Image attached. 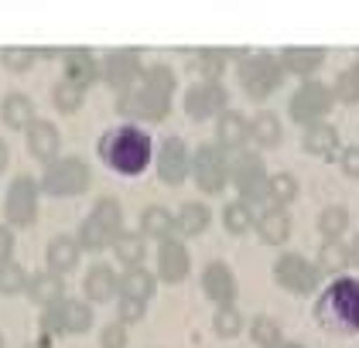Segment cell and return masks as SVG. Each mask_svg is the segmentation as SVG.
Returning a JSON list of instances; mask_svg holds the SVG:
<instances>
[{
	"instance_id": "51",
	"label": "cell",
	"mask_w": 359,
	"mask_h": 348,
	"mask_svg": "<svg viewBox=\"0 0 359 348\" xmlns=\"http://www.w3.org/2000/svg\"><path fill=\"white\" fill-rule=\"evenodd\" d=\"M277 348H304V345H298V342H287V345H284V342H280Z\"/></svg>"
},
{
	"instance_id": "28",
	"label": "cell",
	"mask_w": 359,
	"mask_h": 348,
	"mask_svg": "<svg viewBox=\"0 0 359 348\" xmlns=\"http://www.w3.org/2000/svg\"><path fill=\"white\" fill-rule=\"evenodd\" d=\"M322 62H325V48H284L280 52L284 72H294V76H311Z\"/></svg>"
},
{
	"instance_id": "12",
	"label": "cell",
	"mask_w": 359,
	"mask_h": 348,
	"mask_svg": "<svg viewBox=\"0 0 359 348\" xmlns=\"http://www.w3.org/2000/svg\"><path fill=\"white\" fill-rule=\"evenodd\" d=\"M110 89L116 92H127V89H134L140 85L144 79V62H140V52H130V48H123V52H110L107 55V62H103V72H100Z\"/></svg>"
},
{
	"instance_id": "7",
	"label": "cell",
	"mask_w": 359,
	"mask_h": 348,
	"mask_svg": "<svg viewBox=\"0 0 359 348\" xmlns=\"http://www.w3.org/2000/svg\"><path fill=\"white\" fill-rule=\"evenodd\" d=\"M332 106H335V92H332L329 85H322V82H304L302 89L291 96L287 113H291L294 123L311 127V123H322V120L329 116Z\"/></svg>"
},
{
	"instance_id": "24",
	"label": "cell",
	"mask_w": 359,
	"mask_h": 348,
	"mask_svg": "<svg viewBox=\"0 0 359 348\" xmlns=\"http://www.w3.org/2000/svg\"><path fill=\"white\" fill-rule=\"evenodd\" d=\"M58 321H62V335H86L93 328V307L86 300H62L55 304Z\"/></svg>"
},
{
	"instance_id": "39",
	"label": "cell",
	"mask_w": 359,
	"mask_h": 348,
	"mask_svg": "<svg viewBox=\"0 0 359 348\" xmlns=\"http://www.w3.org/2000/svg\"><path fill=\"white\" fill-rule=\"evenodd\" d=\"M250 338H253V345L257 348H277L280 345V328H277L274 318L260 314L257 321L250 324Z\"/></svg>"
},
{
	"instance_id": "4",
	"label": "cell",
	"mask_w": 359,
	"mask_h": 348,
	"mask_svg": "<svg viewBox=\"0 0 359 348\" xmlns=\"http://www.w3.org/2000/svg\"><path fill=\"white\" fill-rule=\"evenodd\" d=\"M236 76H240V85L250 99H267L284 79V65L274 55H247L240 62Z\"/></svg>"
},
{
	"instance_id": "6",
	"label": "cell",
	"mask_w": 359,
	"mask_h": 348,
	"mask_svg": "<svg viewBox=\"0 0 359 348\" xmlns=\"http://www.w3.org/2000/svg\"><path fill=\"white\" fill-rule=\"evenodd\" d=\"M229 178L240 188V202H247L250 209L267 202V171L264 158L253 151H236V158L229 161Z\"/></svg>"
},
{
	"instance_id": "34",
	"label": "cell",
	"mask_w": 359,
	"mask_h": 348,
	"mask_svg": "<svg viewBox=\"0 0 359 348\" xmlns=\"http://www.w3.org/2000/svg\"><path fill=\"white\" fill-rule=\"evenodd\" d=\"M253 209H250L247 202H229L226 209H222V225H226V232H233V236H243L253 229Z\"/></svg>"
},
{
	"instance_id": "26",
	"label": "cell",
	"mask_w": 359,
	"mask_h": 348,
	"mask_svg": "<svg viewBox=\"0 0 359 348\" xmlns=\"http://www.w3.org/2000/svg\"><path fill=\"white\" fill-rule=\"evenodd\" d=\"M302 144H304V151H308V154L332 161V154L339 151V130L329 127V123H311V127H304Z\"/></svg>"
},
{
	"instance_id": "8",
	"label": "cell",
	"mask_w": 359,
	"mask_h": 348,
	"mask_svg": "<svg viewBox=\"0 0 359 348\" xmlns=\"http://www.w3.org/2000/svg\"><path fill=\"white\" fill-rule=\"evenodd\" d=\"M192 174L195 185L202 188L205 195H219L226 181H229V158L219 144H202L192 158Z\"/></svg>"
},
{
	"instance_id": "49",
	"label": "cell",
	"mask_w": 359,
	"mask_h": 348,
	"mask_svg": "<svg viewBox=\"0 0 359 348\" xmlns=\"http://www.w3.org/2000/svg\"><path fill=\"white\" fill-rule=\"evenodd\" d=\"M349 263H353V267H359V236L349 242Z\"/></svg>"
},
{
	"instance_id": "45",
	"label": "cell",
	"mask_w": 359,
	"mask_h": 348,
	"mask_svg": "<svg viewBox=\"0 0 359 348\" xmlns=\"http://www.w3.org/2000/svg\"><path fill=\"white\" fill-rule=\"evenodd\" d=\"M116 321H120V324H137V321H144V300L120 294V300H116Z\"/></svg>"
},
{
	"instance_id": "53",
	"label": "cell",
	"mask_w": 359,
	"mask_h": 348,
	"mask_svg": "<svg viewBox=\"0 0 359 348\" xmlns=\"http://www.w3.org/2000/svg\"><path fill=\"white\" fill-rule=\"evenodd\" d=\"M0 348H4V338H0Z\"/></svg>"
},
{
	"instance_id": "36",
	"label": "cell",
	"mask_w": 359,
	"mask_h": 348,
	"mask_svg": "<svg viewBox=\"0 0 359 348\" xmlns=\"http://www.w3.org/2000/svg\"><path fill=\"white\" fill-rule=\"evenodd\" d=\"M144 85L147 89H154V92H161V96H175V85H178V76H175V69H168V65H151V69H144Z\"/></svg>"
},
{
	"instance_id": "32",
	"label": "cell",
	"mask_w": 359,
	"mask_h": 348,
	"mask_svg": "<svg viewBox=\"0 0 359 348\" xmlns=\"http://www.w3.org/2000/svg\"><path fill=\"white\" fill-rule=\"evenodd\" d=\"M113 253L127 270L140 267V260H144V232H120L116 242H113Z\"/></svg>"
},
{
	"instance_id": "21",
	"label": "cell",
	"mask_w": 359,
	"mask_h": 348,
	"mask_svg": "<svg viewBox=\"0 0 359 348\" xmlns=\"http://www.w3.org/2000/svg\"><path fill=\"white\" fill-rule=\"evenodd\" d=\"M216 137H219L222 151H243V144L250 140V120L243 113H233L226 109L216 123Z\"/></svg>"
},
{
	"instance_id": "13",
	"label": "cell",
	"mask_w": 359,
	"mask_h": 348,
	"mask_svg": "<svg viewBox=\"0 0 359 348\" xmlns=\"http://www.w3.org/2000/svg\"><path fill=\"white\" fill-rule=\"evenodd\" d=\"M192 174V154L182 137H168L158 147V178L165 185H182Z\"/></svg>"
},
{
	"instance_id": "1",
	"label": "cell",
	"mask_w": 359,
	"mask_h": 348,
	"mask_svg": "<svg viewBox=\"0 0 359 348\" xmlns=\"http://www.w3.org/2000/svg\"><path fill=\"white\" fill-rule=\"evenodd\" d=\"M96 151H100L103 164H107L110 171H116V174H123V178H137V174H144L147 164H151V158H154L151 137L144 134L140 127H134V123H123V127L107 130V134L100 137Z\"/></svg>"
},
{
	"instance_id": "52",
	"label": "cell",
	"mask_w": 359,
	"mask_h": 348,
	"mask_svg": "<svg viewBox=\"0 0 359 348\" xmlns=\"http://www.w3.org/2000/svg\"><path fill=\"white\" fill-rule=\"evenodd\" d=\"M28 348H45V345H41V342H38V345H28Z\"/></svg>"
},
{
	"instance_id": "2",
	"label": "cell",
	"mask_w": 359,
	"mask_h": 348,
	"mask_svg": "<svg viewBox=\"0 0 359 348\" xmlns=\"http://www.w3.org/2000/svg\"><path fill=\"white\" fill-rule=\"evenodd\" d=\"M315 321L332 335H359V280L339 277L322 291L315 304Z\"/></svg>"
},
{
	"instance_id": "42",
	"label": "cell",
	"mask_w": 359,
	"mask_h": 348,
	"mask_svg": "<svg viewBox=\"0 0 359 348\" xmlns=\"http://www.w3.org/2000/svg\"><path fill=\"white\" fill-rule=\"evenodd\" d=\"M212 328H216V335H219V338H236V335L243 331V314H240L233 304H226V307H219V311H216Z\"/></svg>"
},
{
	"instance_id": "19",
	"label": "cell",
	"mask_w": 359,
	"mask_h": 348,
	"mask_svg": "<svg viewBox=\"0 0 359 348\" xmlns=\"http://www.w3.org/2000/svg\"><path fill=\"white\" fill-rule=\"evenodd\" d=\"M83 291L93 304H107L113 297H120V277H116L110 267L96 263V267H89V273H86Z\"/></svg>"
},
{
	"instance_id": "43",
	"label": "cell",
	"mask_w": 359,
	"mask_h": 348,
	"mask_svg": "<svg viewBox=\"0 0 359 348\" xmlns=\"http://www.w3.org/2000/svg\"><path fill=\"white\" fill-rule=\"evenodd\" d=\"M28 273H25V267L21 263H4L0 267V294H21V291H28Z\"/></svg>"
},
{
	"instance_id": "30",
	"label": "cell",
	"mask_w": 359,
	"mask_h": 348,
	"mask_svg": "<svg viewBox=\"0 0 359 348\" xmlns=\"http://www.w3.org/2000/svg\"><path fill=\"white\" fill-rule=\"evenodd\" d=\"M154 277L147 273L144 267H130L123 277H120V294H127V297H137V300H151V294H154Z\"/></svg>"
},
{
	"instance_id": "33",
	"label": "cell",
	"mask_w": 359,
	"mask_h": 348,
	"mask_svg": "<svg viewBox=\"0 0 359 348\" xmlns=\"http://www.w3.org/2000/svg\"><path fill=\"white\" fill-rule=\"evenodd\" d=\"M318 273H339L349 267V246H342L339 239H325L318 249Z\"/></svg>"
},
{
	"instance_id": "25",
	"label": "cell",
	"mask_w": 359,
	"mask_h": 348,
	"mask_svg": "<svg viewBox=\"0 0 359 348\" xmlns=\"http://www.w3.org/2000/svg\"><path fill=\"white\" fill-rule=\"evenodd\" d=\"M0 120L11 127V130H28L34 123V103L25 92H11L4 103H0Z\"/></svg>"
},
{
	"instance_id": "5",
	"label": "cell",
	"mask_w": 359,
	"mask_h": 348,
	"mask_svg": "<svg viewBox=\"0 0 359 348\" xmlns=\"http://www.w3.org/2000/svg\"><path fill=\"white\" fill-rule=\"evenodd\" d=\"M89 188V167L79 158H58V161L45 164V174H41V191L52 195V198H72V195H83Z\"/></svg>"
},
{
	"instance_id": "10",
	"label": "cell",
	"mask_w": 359,
	"mask_h": 348,
	"mask_svg": "<svg viewBox=\"0 0 359 348\" xmlns=\"http://www.w3.org/2000/svg\"><path fill=\"white\" fill-rule=\"evenodd\" d=\"M116 109H120L123 116H130V120H147V123H154V120H165L168 113H171V99L161 96V92H154V89H147V85L140 82L134 89L120 92Z\"/></svg>"
},
{
	"instance_id": "38",
	"label": "cell",
	"mask_w": 359,
	"mask_h": 348,
	"mask_svg": "<svg viewBox=\"0 0 359 348\" xmlns=\"http://www.w3.org/2000/svg\"><path fill=\"white\" fill-rule=\"evenodd\" d=\"M267 198H271V205H287V202H294L298 198V181L291 178V174H274V178H267Z\"/></svg>"
},
{
	"instance_id": "29",
	"label": "cell",
	"mask_w": 359,
	"mask_h": 348,
	"mask_svg": "<svg viewBox=\"0 0 359 348\" xmlns=\"http://www.w3.org/2000/svg\"><path fill=\"white\" fill-rule=\"evenodd\" d=\"M140 232L151 236V239H168L175 232V215L161 209V205H151L140 212Z\"/></svg>"
},
{
	"instance_id": "18",
	"label": "cell",
	"mask_w": 359,
	"mask_h": 348,
	"mask_svg": "<svg viewBox=\"0 0 359 348\" xmlns=\"http://www.w3.org/2000/svg\"><path fill=\"white\" fill-rule=\"evenodd\" d=\"M62 65H65V79L76 82L79 89L86 85H93V82L100 79V62L93 58V55L86 52V48H72V52H62Z\"/></svg>"
},
{
	"instance_id": "22",
	"label": "cell",
	"mask_w": 359,
	"mask_h": 348,
	"mask_svg": "<svg viewBox=\"0 0 359 348\" xmlns=\"http://www.w3.org/2000/svg\"><path fill=\"white\" fill-rule=\"evenodd\" d=\"M28 297L38 304V307H55V304L65 300V284H62V277L52 273V270L34 273L28 280Z\"/></svg>"
},
{
	"instance_id": "15",
	"label": "cell",
	"mask_w": 359,
	"mask_h": 348,
	"mask_svg": "<svg viewBox=\"0 0 359 348\" xmlns=\"http://www.w3.org/2000/svg\"><path fill=\"white\" fill-rule=\"evenodd\" d=\"M189 249L178 239H165L158 249V280L165 284H182L189 277Z\"/></svg>"
},
{
	"instance_id": "9",
	"label": "cell",
	"mask_w": 359,
	"mask_h": 348,
	"mask_svg": "<svg viewBox=\"0 0 359 348\" xmlns=\"http://www.w3.org/2000/svg\"><path fill=\"white\" fill-rule=\"evenodd\" d=\"M38 188L41 185L34 178H28V174L11 181L7 198H4V215H7V222L14 229H28L31 222L38 218Z\"/></svg>"
},
{
	"instance_id": "20",
	"label": "cell",
	"mask_w": 359,
	"mask_h": 348,
	"mask_svg": "<svg viewBox=\"0 0 359 348\" xmlns=\"http://www.w3.org/2000/svg\"><path fill=\"white\" fill-rule=\"evenodd\" d=\"M257 232H260V239L267 246L287 242V236H291V215L284 212L280 205H267L264 212L257 215Z\"/></svg>"
},
{
	"instance_id": "50",
	"label": "cell",
	"mask_w": 359,
	"mask_h": 348,
	"mask_svg": "<svg viewBox=\"0 0 359 348\" xmlns=\"http://www.w3.org/2000/svg\"><path fill=\"white\" fill-rule=\"evenodd\" d=\"M7 161H11V151H7V144L0 140V174H4V167H7Z\"/></svg>"
},
{
	"instance_id": "27",
	"label": "cell",
	"mask_w": 359,
	"mask_h": 348,
	"mask_svg": "<svg viewBox=\"0 0 359 348\" xmlns=\"http://www.w3.org/2000/svg\"><path fill=\"white\" fill-rule=\"evenodd\" d=\"M209 222H212L209 209L198 205V202H189V205H182V212L175 215V232L185 236V239H192V236H202L209 229Z\"/></svg>"
},
{
	"instance_id": "16",
	"label": "cell",
	"mask_w": 359,
	"mask_h": 348,
	"mask_svg": "<svg viewBox=\"0 0 359 348\" xmlns=\"http://www.w3.org/2000/svg\"><path fill=\"white\" fill-rule=\"evenodd\" d=\"M58 147H62V134H58L55 123L48 120H34L28 127V151L31 158H38L41 164L58 161Z\"/></svg>"
},
{
	"instance_id": "47",
	"label": "cell",
	"mask_w": 359,
	"mask_h": 348,
	"mask_svg": "<svg viewBox=\"0 0 359 348\" xmlns=\"http://www.w3.org/2000/svg\"><path fill=\"white\" fill-rule=\"evenodd\" d=\"M339 167L349 174V178H359V147H346L339 154Z\"/></svg>"
},
{
	"instance_id": "3",
	"label": "cell",
	"mask_w": 359,
	"mask_h": 348,
	"mask_svg": "<svg viewBox=\"0 0 359 348\" xmlns=\"http://www.w3.org/2000/svg\"><path fill=\"white\" fill-rule=\"evenodd\" d=\"M120 232H123L120 202L116 198H100L93 205V212L83 218V225H79V246L89 249V253H103V249H113Z\"/></svg>"
},
{
	"instance_id": "37",
	"label": "cell",
	"mask_w": 359,
	"mask_h": 348,
	"mask_svg": "<svg viewBox=\"0 0 359 348\" xmlns=\"http://www.w3.org/2000/svg\"><path fill=\"white\" fill-rule=\"evenodd\" d=\"M346 229H349V212L342 205H332V209H325V212L318 215V232L325 239H339Z\"/></svg>"
},
{
	"instance_id": "14",
	"label": "cell",
	"mask_w": 359,
	"mask_h": 348,
	"mask_svg": "<svg viewBox=\"0 0 359 348\" xmlns=\"http://www.w3.org/2000/svg\"><path fill=\"white\" fill-rule=\"evenodd\" d=\"M226 89L219 82H195L185 92V113L192 120H209V116H222L226 113Z\"/></svg>"
},
{
	"instance_id": "46",
	"label": "cell",
	"mask_w": 359,
	"mask_h": 348,
	"mask_svg": "<svg viewBox=\"0 0 359 348\" xmlns=\"http://www.w3.org/2000/svg\"><path fill=\"white\" fill-rule=\"evenodd\" d=\"M100 348H127V324H107L100 335Z\"/></svg>"
},
{
	"instance_id": "17",
	"label": "cell",
	"mask_w": 359,
	"mask_h": 348,
	"mask_svg": "<svg viewBox=\"0 0 359 348\" xmlns=\"http://www.w3.org/2000/svg\"><path fill=\"white\" fill-rule=\"evenodd\" d=\"M202 291H205L209 300H216L219 307L233 304V297H236V277H233V270L226 267V263H209V267L202 270Z\"/></svg>"
},
{
	"instance_id": "40",
	"label": "cell",
	"mask_w": 359,
	"mask_h": 348,
	"mask_svg": "<svg viewBox=\"0 0 359 348\" xmlns=\"http://www.w3.org/2000/svg\"><path fill=\"white\" fill-rule=\"evenodd\" d=\"M83 92L86 89H79L76 82L62 79L55 89H52V103H55V109H62V113H76V109L83 106Z\"/></svg>"
},
{
	"instance_id": "48",
	"label": "cell",
	"mask_w": 359,
	"mask_h": 348,
	"mask_svg": "<svg viewBox=\"0 0 359 348\" xmlns=\"http://www.w3.org/2000/svg\"><path fill=\"white\" fill-rule=\"evenodd\" d=\"M11 256H14V232L0 225V267L11 263Z\"/></svg>"
},
{
	"instance_id": "44",
	"label": "cell",
	"mask_w": 359,
	"mask_h": 348,
	"mask_svg": "<svg viewBox=\"0 0 359 348\" xmlns=\"http://www.w3.org/2000/svg\"><path fill=\"white\" fill-rule=\"evenodd\" d=\"M0 62H4V69H11V72H28L31 65L38 62V52H34V48H4V52H0Z\"/></svg>"
},
{
	"instance_id": "23",
	"label": "cell",
	"mask_w": 359,
	"mask_h": 348,
	"mask_svg": "<svg viewBox=\"0 0 359 348\" xmlns=\"http://www.w3.org/2000/svg\"><path fill=\"white\" fill-rule=\"evenodd\" d=\"M79 256H83V246H79V239H72V236H58V239H52L48 242V253H45L48 270L58 273V277L79 267Z\"/></svg>"
},
{
	"instance_id": "11",
	"label": "cell",
	"mask_w": 359,
	"mask_h": 348,
	"mask_svg": "<svg viewBox=\"0 0 359 348\" xmlns=\"http://www.w3.org/2000/svg\"><path fill=\"white\" fill-rule=\"evenodd\" d=\"M318 277H322L318 267H311L298 253H284L274 263V280L291 294H311L318 287Z\"/></svg>"
},
{
	"instance_id": "41",
	"label": "cell",
	"mask_w": 359,
	"mask_h": 348,
	"mask_svg": "<svg viewBox=\"0 0 359 348\" xmlns=\"http://www.w3.org/2000/svg\"><path fill=\"white\" fill-rule=\"evenodd\" d=\"M332 92H335L339 103H349V106L359 103V62H353V65L335 79V89H332Z\"/></svg>"
},
{
	"instance_id": "35",
	"label": "cell",
	"mask_w": 359,
	"mask_h": 348,
	"mask_svg": "<svg viewBox=\"0 0 359 348\" xmlns=\"http://www.w3.org/2000/svg\"><path fill=\"white\" fill-rule=\"evenodd\" d=\"M222 69H226L222 48H202V52L195 55V72L202 76V82H219Z\"/></svg>"
},
{
	"instance_id": "31",
	"label": "cell",
	"mask_w": 359,
	"mask_h": 348,
	"mask_svg": "<svg viewBox=\"0 0 359 348\" xmlns=\"http://www.w3.org/2000/svg\"><path fill=\"white\" fill-rule=\"evenodd\" d=\"M250 137H253L260 147H277V144H280V120H277L271 109L257 113V116L250 120Z\"/></svg>"
}]
</instances>
